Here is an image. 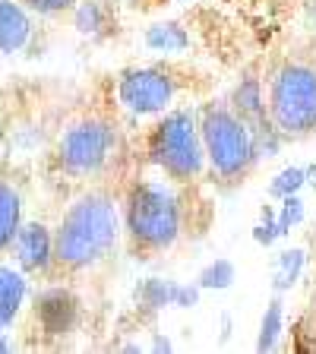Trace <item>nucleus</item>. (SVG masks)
<instances>
[{
  "label": "nucleus",
  "mask_w": 316,
  "mask_h": 354,
  "mask_svg": "<svg viewBox=\"0 0 316 354\" xmlns=\"http://www.w3.org/2000/svg\"><path fill=\"white\" fill-rule=\"evenodd\" d=\"M279 203L281 206L275 209V228H279V237H288L291 228H297L304 221V199L295 193V196H285Z\"/></svg>",
  "instance_id": "6ab92c4d"
},
{
  "label": "nucleus",
  "mask_w": 316,
  "mask_h": 354,
  "mask_svg": "<svg viewBox=\"0 0 316 354\" xmlns=\"http://www.w3.org/2000/svg\"><path fill=\"white\" fill-rule=\"evenodd\" d=\"M19 3L29 13H38V16H60L66 10H73L76 0H19Z\"/></svg>",
  "instance_id": "4be33fe9"
},
{
  "label": "nucleus",
  "mask_w": 316,
  "mask_h": 354,
  "mask_svg": "<svg viewBox=\"0 0 316 354\" xmlns=\"http://www.w3.org/2000/svg\"><path fill=\"white\" fill-rule=\"evenodd\" d=\"M174 3H190V0H174Z\"/></svg>",
  "instance_id": "cd10ccee"
},
{
  "label": "nucleus",
  "mask_w": 316,
  "mask_h": 354,
  "mask_svg": "<svg viewBox=\"0 0 316 354\" xmlns=\"http://www.w3.org/2000/svg\"><path fill=\"white\" fill-rule=\"evenodd\" d=\"M180 76L162 64H149V66H133L118 76V104L127 108L130 114H165L174 104V98L180 95Z\"/></svg>",
  "instance_id": "0eeeda50"
},
{
  "label": "nucleus",
  "mask_w": 316,
  "mask_h": 354,
  "mask_svg": "<svg viewBox=\"0 0 316 354\" xmlns=\"http://www.w3.org/2000/svg\"><path fill=\"white\" fill-rule=\"evenodd\" d=\"M155 348H158V351H162V348H165V351H168V348H171V342H168V339H155Z\"/></svg>",
  "instance_id": "a878e982"
},
{
  "label": "nucleus",
  "mask_w": 316,
  "mask_h": 354,
  "mask_svg": "<svg viewBox=\"0 0 316 354\" xmlns=\"http://www.w3.org/2000/svg\"><path fill=\"white\" fill-rule=\"evenodd\" d=\"M301 187H304V168L291 165V168L279 171V174L272 177V184H269V196L272 199L295 196V193H301Z\"/></svg>",
  "instance_id": "aec40b11"
},
{
  "label": "nucleus",
  "mask_w": 316,
  "mask_h": 354,
  "mask_svg": "<svg viewBox=\"0 0 316 354\" xmlns=\"http://www.w3.org/2000/svg\"><path fill=\"white\" fill-rule=\"evenodd\" d=\"M133 7H140V10H149V7H158V3H165V0H130Z\"/></svg>",
  "instance_id": "b1692460"
},
{
  "label": "nucleus",
  "mask_w": 316,
  "mask_h": 354,
  "mask_svg": "<svg viewBox=\"0 0 316 354\" xmlns=\"http://www.w3.org/2000/svg\"><path fill=\"white\" fill-rule=\"evenodd\" d=\"M26 295H29V281H26L22 269L0 266V329H10L16 323Z\"/></svg>",
  "instance_id": "ddd939ff"
},
{
  "label": "nucleus",
  "mask_w": 316,
  "mask_h": 354,
  "mask_svg": "<svg viewBox=\"0 0 316 354\" xmlns=\"http://www.w3.org/2000/svg\"><path fill=\"white\" fill-rule=\"evenodd\" d=\"M304 269H307V253L301 247H288L272 259V288L275 295H285L301 281Z\"/></svg>",
  "instance_id": "dca6fc26"
},
{
  "label": "nucleus",
  "mask_w": 316,
  "mask_h": 354,
  "mask_svg": "<svg viewBox=\"0 0 316 354\" xmlns=\"http://www.w3.org/2000/svg\"><path fill=\"white\" fill-rule=\"evenodd\" d=\"M304 187H310V190L316 193V162L304 168Z\"/></svg>",
  "instance_id": "5701e85b"
},
{
  "label": "nucleus",
  "mask_w": 316,
  "mask_h": 354,
  "mask_svg": "<svg viewBox=\"0 0 316 354\" xmlns=\"http://www.w3.org/2000/svg\"><path fill=\"white\" fill-rule=\"evenodd\" d=\"M120 152V127L108 118H82L64 130L57 142V162L70 177H98Z\"/></svg>",
  "instance_id": "423d86ee"
},
{
  "label": "nucleus",
  "mask_w": 316,
  "mask_h": 354,
  "mask_svg": "<svg viewBox=\"0 0 316 354\" xmlns=\"http://www.w3.org/2000/svg\"><path fill=\"white\" fill-rule=\"evenodd\" d=\"M199 301V285H180V281H165V279H146L136 288V307L142 313H158L165 307H196Z\"/></svg>",
  "instance_id": "9d476101"
},
{
  "label": "nucleus",
  "mask_w": 316,
  "mask_h": 354,
  "mask_svg": "<svg viewBox=\"0 0 316 354\" xmlns=\"http://www.w3.org/2000/svg\"><path fill=\"white\" fill-rule=\"evenodd\" d=\"M234 279H237V272H234V263H231V259H212V263L199 272L196 285H199V291H225V288L234 285Z\"/></svg>",
  "instance_id": "a211bd4d"
},
{
  "label": "nucleus",
  "mask_w": 316,
  "mask_h": 354,
  "mask_svg": "<svg viewBox=\"0 0 316 354\" xmlns=\"http://www.w3.org/2000/svg\"><path fill=\"white\" fill-rule=\"evenodd\" d=\"M32 16L19 0H0V54H22L32 41Z\"/></svg>",
  "instance_id": "9b49d317"
},
{
  "label": "nucleus",
  "mask_w": 316,
  "mask_h": 354,
  "mask_svg": "<svg viewBox=\"0 0 316 354\" xmlns=\"http://www.w3.org/2000/svg\"><path fill=\"white\" fill-rule=\"evenodd\" d=\"M196 124L212 177H219L221 184L228 187L243 184L259 162L250 127L237 118V111L228 102L203 104L196 114Z\"/></svg>",
  "instance_id": "7ed1b4c3"
},
{
  "label": "nucleus",
  "mask_w": 316,
  "mask_h": 354,
  "mask_svg": "<svg viewBox=\"0 0 316 354\" xmlns=\"http://www.w3.org/2000/svg\"><path fill=\"white\" fill-rule=\"evenodd\" d=\"M266 114L281 140L316 133V54H288L269 80Z\"/></svg>",
  "instance_id": "20e7f679"
},
{
  "label": "nucleus",
  "mask_w": 316,
  "mask_h": 354,
  "mask_svg": "<svg viewBox=\"0 0 316 354\" xmlns=\"http://www.w3.org/2000/svg\"><path fill=\"white\" fill-rule=\"evenodd\" d=\"M35 319L51 339L70 335L80 326V297L70 288H48L35 297Z\"/></svg>",
  "instance_id": "6e6552de"
},
{
  "label": "nucleus",
  "mask_w": 316,
  "mask_h": 354,
  "mask_svg": "<svg viewBox=\"0 0 316 354\" xmlns=\"http://www.w3.org/2000/svg\"><path fill=\"white\" fill-rule=\"evenodd\" d=\"M253 241L263 243V247H272L279 241V228H275V209L272 206H263L259 209V221L253 228Z\"/></svg>",
  "instance_id": "412c9836"
},
{
  "label": "nucleus",
  "mask_w": 316,
  "mask_h": 354,
  "mask_svg": "<svg viewBox=\"0 0 316 354\" xmlns=\"http://www.w3.org/2000/svg\"><path fill=\"white\" fill-rule=\"evenodd\" d=\"M146 48L155 54H184L190 51V32L174 19L155 22L146 32Z\"/></svg>",
  "instance_id": "4468645a"
},
{
  "label": "nucleus",
  "mask_w": 316,
  "mask_h": 354,
  "mask_svg": "<svg viewBox=\"0 0 316 354\" xmlns=\"http://www.w3.org/2000/svg\"><path fill=\"white\" fill-rule=\"evenodd\" d=\"M73 26L80 35L108 38L118 32V13L111 0H76L73 3Z\"/></svg>",
  "instance_id": "f8f14e48"
},
{
  "label": "nucleus",
  "mask_w": 316,
  "mask_h": 354,
  "mask_svg": "<svg viewBox=\"0 0 316 354\" xmlns=\"http://www.w3.org/2000/svg\"><path fill=\"white\" fill-rule=\"evenodd\" d=\"M310 19L316 22V0H310Z\"/></svg>",
  "instance_id": "bb28decb"
},
{
  "label": "nucleus",
  "mask_w": 316,
  "mask_h": 354,
  "mask_svg": "<svg viewBox=\"0 0 316 354\" xmlns=\"http://www.w3.org/2000/svg\"><path fill=\"white\" fill-rule=\"evenodd\" d=\"M124 218L120 203L108 190H89L64 212L54 231V263L66 272H86L114 253Z\"/></svg>",
  "instance_id": "f257e3e1"
},
{
  "label": "nucleus",
  "mask_w": 316,
  "mask_h": 354,
  "mask_svg": "<svg viewBox=\"0 0 316 354\" xmlns=\"http://www.w3.org/2000/svg\"><path fill=\"white\" fill-rule=\"evenodd\" d=\"M124 234L140 257L171 250L184 234V203L168 184L140 180L124 199Z\"/></svg>",
  "instance_id": "f03ea898"
},
{
  "label": "nucleus",
  "mask_w": 316,
  "mask_h": 354,
  "mask_svg": "<svg viewBox=\"0 0 316 354\" xmlns=\"http://www.w3.org/2000/svg\"><path fill=\"white\" fill-rule=\"evenodd\" d=\"M146 155L155 168L174 184H190L206 168L199 124L190 108H168L165 118L149 130Z\"/></svg>",
  "instance_id": "39448f33"
},
{
  "label": "nucleus",
  "mask_w": 316,
  "mask_h": 354,
  "mask_svg": "<svg viewBox=\"0 0 316 354\" xmlns=\"http://www.w3.org/2000/svg\"><path fill=\"white\" fill-rule=\"evenodd\" d=\"M10 247L22 272H48L54 263V231H48V225L41 221L19 225Z\"/></svg>",
  "instance_id": "1a4fd4ad"
},
{
  "label": "nucleus",
  "mask_w": 316,
  "mask_h": 354,
  "mask_svg": "<svg viewBox=\"0 0 316 354\" xmlns=\"http://www.w3.org/2000/svg\"><path fill=\"white\" fill-rule=\"evenodd\" d=\"M7 351H13V342L7 339V332L0 329V354H7Z\"/></svg>",
  "instance_id": "393cba45"
},
{
  "label": "nucleus",
  "mask_w": 316,
  "mask_h": 354,
  "mask_svg": "<svg viewBox=\"0 0 316 354\" xmlns=\"http://www.w3.org/2000/svg\"><path fill=\"white\" fill-rule=\"evenodd\" d=\"M19 225H22V196L10 180L0 177V253L10 250Z\"/></svg>",
  "instance_id": "2eb2a0df"
},
{
  "label": "nucleus",
  "mask_w": 316,
  "mask_h": 354,
  "mask_svg": "<svg viewBox=\"0 0 316 354\" xmlns=\"http://www.w3.org/2000/svg\"><path fill=\"white\" fill-rule=\"evenodd\" d=\"M281 332H285V304H281V295H279L269 301V307H266V313H263L257 351H275L281 342Z\"/></svg>",
  "instance_id": "f3484780"
}]
</instances>
